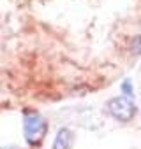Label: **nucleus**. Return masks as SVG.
<instances>
[{"label":"nucleus","mask_w":141,"mask_h":149,"mask_svg":"<svg viewBox=\"0 0 141 149\" xmlns=\"http://www.w3.org/2000/svg\"><path fill=\"white\" fill-rule=\"evenodd\" d=\"M122 90H123L127 95H130V97H132V84H130L129 81H123V84H122Z\"/></svg>","instance_id":"39448f33"},{"label":"nucleus","mask_w":141,"mask_h":149,"mask_svg":"<svg viewBox=\"0 0 141 149\" xmlns=\"http://www.w3.org/2000/svg\"><path fill=\"white\" fill-rule=\"evenodd\" d=\"M130 51L134 56H141V37H134L130 40Z\"/></svg>","instance_id":"20e7f679"},{"label":"nucleus","mask_w":141,"mask_h":149,"mask_svg":"<svg viewBox=\"0 0 141 149\" xmlns=\"http://www.w3.org/2000/svg\"><path fill=\"white\" fill-rule=\"evenodd\" d=\"M70 144H73V133L67 128H62L56 133V139L53 142V149H69Z\"/></svg>","instance_id":"7ed1b4c3"},{"label":"nucleus","mask_w":141,"mask_h":149,"mask_svg":"<svg viewBox=\"0 0 141 149\" xmlns=\"http://www.w3.org/2000/svg\"><path fill=\"white\" fill-rule=\"evenodd\" d=\"M108 111L109 114L116 119V121H122V123H127L134 118L136 114V105L130 102V98L127 97H118V98H113L108 102Z\"/></svg>","instance_id":"f257e3e1"},{"label":"nucleus","mask_w":141,"mask_h":149,"mask_svg":"<svg viewBox=\"0 0 141 149\" xmlns=\"http://www.w3.org/2000/svg\"><path fill=\"white\" fill-rule=\"evenodd\" d=\"M6 149H16V147H6Z\"/></svg>","instance_id":"423d86ee"},{"label":"nucleus","mask_w":141,"mask_h":149,"mask_svg":"<svg viewBox=\"0 0 141 149\" xmlns=\"http://www.w3.org/2000/svg\"><path fill=\"white\" fill-rule=\"evenodd\" d=\"M46 133V123L41 119L37 112H27L25 114V137L27 142L35 146L41 142V139Z\"/></svg>","instance_id":"f03ea898"}]
</instances>
